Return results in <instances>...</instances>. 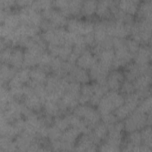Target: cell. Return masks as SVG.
<instances>
[{
  "mask_svg": "<svg viewBox=\"0 0 152 152\" xmlns=\"http://www.w3.org/2000/svg\"><path fill=\"white\" fill-rule=\"evenodd\" d=\"M151 21L147 19H140L135 21L131 29V39L140 44L150 45L152 28Z\"/></svg>",
  "mask_w": 152,
  "mask_h": 152,
  "instance_id": "cell-1",
  "label": "cell"
},
{
  "mask_svg": "<svg viewBox=\"0 0 152 152\" xmlns=\"http://www.w3.org/2000/svg\"><path fill=\"white\" fill-rule=\"evenodd\" d=\"M124 96L118 91L109 90L101 99L97 110L100 115L112 113L124 103Z\"/></svg>",
  "mask_w": 152,
  "mask_h": 152,
  "instance_id": "cell-2",
  "label": "cell"
},
{
  "mask_svg": "<svg viewBox=\"0 0 152 152\" xmlns=\"http://www.w3.org/2000/svg\"><path fill=\"white\" fill-rule=\"evenodd\" d=\"M72 112V113L83 119L91 130L97 124L100 122V113L97 109L90 104H78Z\"/></svg>",
  "mask_w": 152,
  "mask_h": 152,
  "instance_id": "cell-3",
  "label": "cell"
},
{
  "mask_svg": "<svg viewBox=\"0 0 152 152\" xmlns=\"http://www.w3.org/2000/svg\"><path fill=\"white\" fill-rule=\"evenodd\" d=\"M147 114L136 109L124 120V131L127 133L135 131H140L147 125Z\"/></svg>",
  "mask_w": 152,
  "mask_h": 152,
  "instance_id": "cell-4",
  "label": "cell"
},
{
  "mask_svg": "<svg viewBox=\"0 0 152 152\" xmlns=\"http://www.w3.org/2000/svg\"><path fill=\"white\" fill-rule=\"evenodd\" d=\"M66 26L69 32L84 36L93 31L94 23L91 20H83L72 17L68 20Z\"/></svg>",
  "mask_w": 152,
  "mask_h": 152,
  "instance_id": "cell-5",
  "label": "cell"
},
{
  "mask_svg": "<svg viewBox=\"0 0 152 152\" xmlns=\"http://www.w3.org/2000/svg\"><path fill=\"white\" fill-rule=\"evenodd\" d=\"M132 26L120 21L110 19L107 20V34L112 37L126 39L130 35Z\"/></svg>",
  "mask_w": 152,
  "mask_h": 152,
  "instance_id": "cell-6",
  "label": "cell"
},
{
  "mask_svg": "<svg viewBox=\"0 0 152 152\" xmlns=\"http://www.w3.org/2000/svg\"><path fill=\"white\" fill-rule=\"evenodd\" d=\"M21 23L39 26L43 19L41 12L34 10L31 5L20 8L17 12Z\"/></svg>",
  "mask_w": 152,
  "mask_h": 152,
  "instance_id": "cell-7",
  "label": "cell"
},
{
  "mask_svg": "<svg viewBox=\"0 0 152 152\" xmlns=\"http://www.w3.org/2000/svg\"><path fill=\"white\" fill-rule=\"evenodd\" d=\"M114 51L115 56L112 65V69H119L121 67H124L133 60L134 55L129 52L126 43L119 48L114 49Z\"/></svg>",
  "mask_w": 152,
  "mask_h": 152,
  "instance_id": "cell-8",
  "label": "cell"
},
{
  "mask_svg": "<svg viewBox=\"0 0 152 152\" xmlns=\"http://www.w3.org/2000/svg\"><path fill=\"white\" fill-rule=\"evenodd\" d=\"M110 69L97 61L90 69L88 74L90 80L101 85H106L107 77Z\"/></svg>",
  "mask_w": 152,
  "mask_h": 152,
  "instance_id": "cell-9",
  "label": "cell"
},
{
  "mask_svg": "<svg viewBox=\"0 0 152 152\" xmlns=\"http://www.w3.org/2000/svg\"><path fill=\"white\" fill-rule=\"evenodd\" d=\"M42 17L51 21L55 27H65L68 19L62 12L55 8L51 7L41 12Z\"/></svg>",
  "mask_w": 152,
  "mask_h": 152,
  "instance_id": "cell-10",
  "label": "cell"
},
{
  "mask_svg": "<svg viewBox=\"0 0 152 152\" xmlns=\"http://www.w3.org/2000/svg\"><path fill=\"white\" fill-rule=\"evenodd\" d=\"M1 116L9 123H13L21 118V102L12 100L7 105L4 111L1 112Z\"/></svg>",
  "mask_w": 152,
  "mask_h": 152,
  "instance_id": "cell-11",
  "label": "cell"
},
{
  "mask_svg": "<svg viewBox=\"0 0 152 152\" xmlns=\"http://www.w3.org/2000/svg\"><path fill=\"white\" fill-rule=\"evenodd\" d=\"M91 132L81 134L75 145L74 151L90 152L98 150V146L94 144Z\"/></svg>",
  "mask_w": 152,
  "mask_h": 152,
  "instance_id": "cell-12",
  "label": "cell"
},
{
  "mask_svg": "<svg viewBox=\"0 0 152 152\" xmlns=\"http://www.w3.org/2000/svg\"><path fill=\"white\" fill-rule=\"evenodd\" d=\"M30 68H22L18 70L13 78L8 83V88L21 87L27 84L30 80Z\"/></svg>",
  "mask_w": 152,
  "mask_h": 152,
  "instance_id": "cell-13",
  "label": "cell"
},
{
  "mask_svg": "<svg viewBox=\"0 0 152 152\" xmlns=\"http://www.w3.org/2000/svg\"><path fill=\"white\" fill-rule=\"evenodd\" d=\"M64 77L68 82L76 81L81 84L88 83L90 81L88 72L86 69L78 66L77 65L72 70Z\"/></svg>",
  "mask_w": 152,
  "mask_h": 152,
  "instance_id": "cell-14",
  "label": "cell"
},
{
  "mask_svg": "<svg viewBox=\"0 0 152 152\" xmlns=\"http://www.w3.org/2000/svg\"><path fill=\"white\" fill-rule=\"evenodd\" d=\"M125 80L124 72L119 69L110 71L107 77L106 84L109 90L119 91L122 83Z\"/></svg>",
  "mask_w": 152,
  "mask_h": 152,
  "instance_id": "cell-15",
  "label": "cell"
},
{
  "mask_svg": "<svg viewBox=\"0 0 152 152\" xmlns=\"http://www.w3.org/2000/svg\"><path fill=\"white\" fill-rule=\"evenodd\" d=\"M36 138L37 137L36 136L26 131H22L14 138L18 151H27L31 142Z\"/></svg>",
  "mask_w": 152,
  "mask_h": 152,
  "instance_id": "cell-16",
  "label": "cell"
},
{
  "mask_svg": "<svg viewBox=\"0 0 152 152\" xmlns=\"http://www.w3.org/2000/svg\"><path fill=\"white\" fill-rule=\"evenodd\" d=\"M48 52L53 56L58 57L63 61H67L72 50V46L68 45L57 46L48 44Z\"/></svg>",
  "mask_w": 152,
  "mask_h": 152,
  "instance_id": "cell-17",
  "label": "cell"
},
{
  "mask_svg": "<svg viewBox=\"0 0 152 152\" xmlns=\"http://www.w3.org/2000/svg\"><path fill=\"white\" fill-rule=\"evenodd\" d=\"M97 61V58L93 54L91 50L87 49L78 58L76 65L81 68L89 70Z\"/></svg>",
  "mask_w": 152,
  "mask_h": 152,
  "instance_id": "cell-18",
  "label": "cell"
},
{
  "mask_svg": "<svg viewBox=\"0 0 152 152\" xmlns=\"http://www.w3.org/2000/svg\"><path fill=\"white\" fill-rule=\"evenodd\" d=\"M151 58V50L150 45H140L137 52L134 55L133 61L135 63L142 65L150 63Z\"/></svg>",
  "mask_w": 152,
  "mask_h": 152,
  "instance_id": "cell-19",
  "label": "cell"
},
{
  "mask_svg": "<svg viewBox=\"0 0 152 152\" xmlns=\"http://www.w3.org/2000/svg\"><path fill=\"white\" fill-rule=\"evenodd\" d=\"M108 20H101L94 23L93 33L96 44L100 43L109 36L107 31Z\"/></svg>",
  "mask_w": 152,
  "mask_h": 152,
  "instance_id": "cell-20",
  "label": "cell"
},
{
  "mask_svg": "<svg viewBox=\"0 0 152 152\" xmlns=\"http://www.w3.org/2000/svg\"><path fill=\"white\" fill-rule=\"evenodd\" d=\"M0 134L2 137L14 139L19 132L12 123L8 122L2 116L0 117Z\"/></svg>",
  "mask_w": 152,
  "mask_h": 152,
  "instance_id": "cell-21",
  "label": "cell"
},
{
  "mask_svg": "<svg viewBox=\"0 0 152 152\" xmlns=\"http://www.w3.org/2000/svg\"><path fill=\"white\" fill-rule=\"evenodd\" d=\"M23 102L27 107L36 113H39L43 109V102L34 93L25 96Z\"/></svg>",
  "mask_w": 152,
  "mask_h": 152,
  "instance_id": "cell-22",
  "label": "cell"
},
{
  "mask_svg": "<svg viewBox=\"0 0 152 152\" xmlns=\"http://www.w3.org/2000/svg\"><path fill=\"white\" fill-rule=\"evenodd\" d=\"M59 100L55 101L50 99L45 100L43 103V109L45 113L51 116L53 118L64 116L59 105Z\"/></svg>",
  "mask_w": 152,
  "mask_h": 152,
  "instance_id": "cell-23",
  "label": "cell"
},
{
  "mask_svg": "<svg viewBox=\"0 0 152 152\" xmlns=\"http://www.w3.org/2000/svg\"><path fill=\"white\" fill-rule=\"evenodd\" d=\"M18 70L8 64L1 63L0 67V81L1 85H7L15 75Z\"/></svg>",
  "mask_w": 152,
  "mask_h": 152,
  "instance_id": "cell-24",
  "label": "cell"
},
{
  "mask_svg": "<svg viewBox=\"0 0 152 152\" xmlns=\"http://www.w3.org/2000/svg\"><path fill=\"white\" fill-rule=\"evenodd\" d=\"M140 19L152 20V1L145 0L140 2L136 13Z\"/></svg>",
  "mask_w": 152,
  "mask_h": 152,
  "instance_id": "cell-25",
  "label": "cell"
},
{
  "mask_svg": "<svg viewBox=\"0 0 152 152\" xmlns=\"http://www.w3.org/2000/svg\"><path fill=\"white\" fill-rule=\"evenodd\" d=\"M40 28L39 26H30L21 23L19 26L15 29L17 34L20 37H32L39 33Z\"/></svg>",
  "mask_w": 152,
  "mask_h": 152,
  "instance_id": "cell-26",
  "label": "cell"
},
{
  "mask_svg": "<svg viewBox=\"0 0 152 152\" xmlns=\"http://www.w3.org/2000/svg\"><path fill=\"white\" fill-rule=\"evenodd\" d=\"M124 75L125 79L132 82L136 78L141 75L140 65L131 62L124 66Z\"/></svg>",
  "mask_w": 152,
  "mask_h": 152,
  "instance_id": "cell-27",
  "label": "cell"
},
{
  "mask_svg": "<svg viewBox=\"0 0 152 152\" xmlns=\"http://www.w3.org/2000/svg\"><path fill=\"white\" fill-rule=\"evenodd\" d=\"M24 62V51L20 47H14L9 64L17 69L23 68Z\"/></svg>",
  "mask_w": 152,
  "mask_h": 152,
  "instance_id": "cell-28",
  "label": "cell"
},
{
  "mask_svg": "<svg viewBox=\"0 0 152 152\" xmlns=\"http://www.w3.org/2000/svg\"><path fill=\"white\" fill-rule=\"evenodd\" d=\"M140 2L138 0H121L118 1V5L122 11L134 15L137 13Z\"/></svg>",
  "mask_w": 152,
  "mask_h": 152,
  "instance_id": "cell-29",
  "label": "cell"
},
{
  "mask_svg": "<svg viewBox=\"0 0 152 152\" xmlns=\"http://www.w3.org/2000/svg\"><path fill=\"white\" fill-rule=\"evenodd\" d=\"M110 0H101L97 1L96 10V15L102 20L112 19V15L109 9Z\"/></svg>",
  "mask_w": 152,
  "mask_h": 152,
  "instance_id": "cell-30",
  "label": "cell"
},
{
  "mask_svg": "<svg viewBox=\"0 0 152 152\" xmlns=\"http://www.w3.org/2000/svg\"><path fill=\"white\" fill-rule=\"evenodd\" d=\"M80 95L74 94L69 92H65L61 99L63 104L68 110H73L78 104V98Z\"/></svg>",
  "mask_w": 152,
  "mask_h": 152,
  "instance_id": "cell-31",
  "label": "cell"
},
{
  "mask_svg": "<svg viewBox=\"0 0 152 152\" xmlns=\"http://www.w3.org/2000/svg\"><path fill=\"white\" fill-rule=\"evenodd\" d=\"M81 135V132L78 129L70 126L62 132L61 140L65 142L75 144Z\"/></svg>",
  "mask_w": 152,
  "mask_h": 152,
  "instance_id": "cell-32",
  "label": "cell"
},
{
  "mask_svg": "<svg viewBox=\"0 0 152 152\" xmlns=\"http://www.w3.org/2000/svg\"><path fill=\"white\" fill-rule=\"evenodd\" d=\"M115 56V51L113 49H103L97 57L98 61L107 66L110 69Z\"/></svg>",
  "mask_w": 152,
  "mask_h": 152,
  "instance_id": "cell-33",
  "label": "cell"
},
{
  "mask_svg": "<svg viewBox=\"0 0 152 152\" xmlns=\"http://www.w3.org/2000/svg\"><path fill=\"white\" fill-rule=\"evenodd\" d=\"M14 100L10 90L6 85H1L0 89V109L3 112L6 109L8 104Z\"/></svg>",
  "mask_w": 152,
  "mask_h": 152,
  "instance_id": "cell-34",
  "label": "cell"
},
{
  "mask_svg": "<svg viewBox=\"0 0 152 152\" xmlns=\"http://www.w3.org/2000/svg\"><path fill=\"white\" fill-rule=\"evenodd\" d=\"M151 82V75L144 74L138 76L132 81V83L136 91L150 87Z\"/></svg>",
  "mask_w": 152,
  "mask_h": 152,
  "instance_id": "cell-35",
  "label": "cell"
},
{
  "mask_svg": "<svg viewBox=\"0 0 152 152\" xmlns=\"http://www.w3.org/2000/svg\"><path fill=\"white\" fill-rule=\"evenodd\" d=\"M18 151L16 144L14 139L1 136L0 152Z\"/></svg>",
  "mask_w": 152,
  "mask_h": 152,
  "instance_id": "cell-36",
  "label": "cell"
},
{
  "mask_svg": "<svg viewBox=\"0 0 152 152\" xmlns=\"http://www.w3.org/2000/svg\"><path fill=\"white\" fill-rule=\"evenodd\" d=\"M30 80L36 82L45 83L48 77L47 73L40 68L39 66H36L30 68Z\"/></svg>",
  "mask_w": 152,
  "mask_h": 152,
  "instance_id": "cell-37",
  "label": "cell"
},
{
  "mask_svg": "<svg viewBox=\"0 0 152 152\" xmlns=\"http://www.w3.org/2000/svg\"><path fill=\"white\" fill-rule=\"evenodd\" d=\"M97 1L95 0H86L83 2L81 14L85 17H90L96 13Z\"/></svg>",
  "mask_w": 152,
  "mask_h": 152,
  "instance_id": "cell-38",
  "label": "cell"
},
{
  "mask_svg": "<svg viewBox=\"0 0 152 152\" xmlns=\"http://www.w3.org/2000/svg\"><path fill=\"white\" fill-rule=\"evenodd\" d=\"M83 1L69 0L68 11L69 16L76 17L81 14V8Z\"/></svg>",
  "mask_w": 152,
  "mask_h": 152,
  "instance_id": "cell-39",
  "label": "cell"
},
{
  "mask_svg": "<svg viewBox=\"0 0 152 152\" xmlns=\"http://www.w3.org/2000/svg\"><path fill=\"white\" fill-rule=\"evenodd\" d=\"M92 133L100 140H105L108 133L107 126L102 122H99L92 129Z\"/></svg>",
  "mask_w": 152,
  "mask_h": 152,
  "instance_id": "cell-40",
  "label": "cell"
},
{
  "mask_svg": "<svg viewBox=\"0 0 152 152\" xmlns=\"http://www.w3.org/2000/svg\"><path fill=\"white\" fill-rule=\"evenodd\" d=\"M1 24H4L8 27L14 30L17 28L21 24V20L18 12H11Z\"/></svg>",
  "mask_w": 152,
  "mask_h": 152,
  "instance_id": "cell-41",
  "label": "cell"
},
{
  "mask_svg": "<svg viewBox=\"0 0 152 152\" xmlns=\"http://www.w3.org/2000/svg\"><path fill=\"white\" fill-rule=\"evenodd\" d=\"M124 103L129 106L133 111L137 107L141 99L135 92L124 95Z\"/></svg>",
  "mask_w": 152,
  "mask_h": 152,
  "instance_id": "cell-42",
  "label": "cell"
},
{
  "mask_svg": "<svg viewBox=\"0 0 152 152\" xmlns=\"http://www.w3.org/2000/svg\"><path fill=\"white\" fill-rule=\"evenodd\" d=\"M141 136L142 144L150 148L152 147V138H151V126H145L140 131Z\"/></svg>",
  "mask_w": 152,
  "mask_h": 152,
  "instance_id": "cell-43",
  "label": "cell"
},
{
  "mask_svg": "<svg viewBox=\"0 0 152 152\" xmlns=\"http://www.w3.org/2000/svg\"><path fill=\"white\" fill-rule=\"evenodd\" d=\"M132 112L133 110L130 107H129L126 104L124 103L116 108L113 112V113L119 121H123L126 119Z\"/></svg>",
  "mask_w": 152,
  "mask_h": 152,
  "instance_id": "cell-44",
  "label": "cell"
},
{
  "mask_svg": "<svg viewBox=\"0 0 152 152\" xmlns=\"http://www.w3.org/2000/svg\"><path fill=\"white\" fill-rule=\"evenodd\" d=\"M53 56L50 55L49 52H45L40 59V61L39 62V64L38 66L41 68L42 69H43L47 74L51 72L50 69V63L52 59Z\"/></svg>",
  "mask_w": 152,
  "mask_h": 152,
  "instance_id": "cell-45",
  "label": "cell"
},
{
  "mask_svg": "<svg viewBox=\"0 0 152 152\" xmlns=\"http://www.w3.org/2000/svg\"><path fill=\"white\" fill-rule=\"evenodd\" d=\"M31 7L36 11L41 12L43 10L49 9L52 6V1L49 0H36L33 1Z\"/></svg>",
  "mask_w": 152,
  "mask_h": 152,
  "instance_id": "cell-46",
  "label": "cell"
},
{
  "mask_svg": "<svg viewBox=\"0 0 152 152\" xmlns=\"http://www.w3.org/2000/svg\"><path fill=\"white\" fill-rule=\"evenodd\" d=\"M151 106H152V100L151 96L141 100L137 107L136 108L139 111L148 114L151 111Z\"/></svg>",
  "mask_w": 152,
  "mask_h": 152,
  "instance_id": "cell-47",
  "label": "cell"
},
{
  "mask_svg": "<svg viewBox=\"0 0 152 152\" xmlns=\"http://www.w3.org/2000/svg\"><path fill=\"white\" fill-rule=\"evenodd\" d=\"M126 141L131 143L136 147L140 146L142 144L141 136L140 131H135L128 133ZM134 148V150H135Z\"/></svg>",
  "mask_w": 152,
  "mask_h": 152,
  "instance_id": "cell-48",
  "label": "cell"
},
{
  "mask_svg": "<svg viewBox=\"0 0 152 152\" xmlns=\"http://www.w3.org/2000/svg\"><path fill=\"white\" fill-rule=\"evenodd\" d=\"M62 134V131H61L54 124H52V125L49 126L48 128V138L49 142L61 140Z\"/></svg>",
  "mask_w": 152,
  "mask_h": 152,
  "instance_id": "cell-49",
  "label": "cell"
},
{
  "mask_svg": "<svg viewBox=\"0 0 152 152\" xmlns=\"http://www.w3.org/2000/svg\"><path fill=\"white\" fill-rule=\"evenodd\" d=\"M53 124L62 132L70 127L68 120L65 115L54 118Z\"/></svg>",
  "mask_w": 152,
  "mask_h": 152,
  "instance_id": "cell-50",
  "label": "cell"
},
{
  "mask_svg": "<svg viewBox=\"0 0 152 152\" xmlns=\"http://www.w3.org/2000/svg\"><path fill=\"white\" fill-rule=\"evenodd\" d=\"M119 90L120 93L124 96L130 93H132L135 91V89L133 85L132 82L128 81L125 79L122 83Z\"/></svg>",
  "mask_w": 152,
  "mask_h": 152,
  "instance_id": "cell-51",
  "label": "cell"
},
{
  "mask_svg": "<svg viewBox=\"0 0 152 152\" xmlns=\"http://www.w3.org/2000/svg\"><path fill=\"white\" fill-rule=\"evenodd\" d=\"M100 120L107 126L114 124L115 123L119 121L113 112L100 115Z\"/></svg>",
  "mask_w": 152,
  "mask_h": 152,
  "instance_id": "cell-52",
  "label": "cell"
},
{
  "mask_svg": "<svg viewBox=\"0 0 152 152\" xmlns=\"http://www.w3.org/2000/svg\"><path fill=\"white\" fill-rule=\"evenodd\" d=\"M13 48L14 47L12 46H8L3 50H1L0 61L1 63H5L9 64Z\"/></svg>",
  "mask_w": 152,
  "mask_h": 152,
  "instance_id": "cell-53",
  "label": "cell"
},
{
  "mask_svg": "<svg viewBox=\"0 0 152 152\" xmlns=\"http://www.w3.org/2000/svg\"><path fill=\"white\" fill-rule=\"evenodd\" d=\"M125 43H126V46L129 50V52H131L132 54L134 55L137 52L140 46V44L136 42L135 40H133L131 38L126 39L125 40Z\"/></svg>",
  "mask_w": 152,
  "mask_h": 152,
  "instance_id": "cell-54",
  "label": "cell"
},
{
  "mask_svg": "<svg viewBox=\"0 0 152 152\" xmlns=\"http://www.w3.org/2000/svg\"><path fill=\"white\" fill-rule=\"evenodd\" d=\"M81 84L76 81L69 82L66 92H69L74 94L80 95V90H81Z\"/></svg>",
  "mask_w": 152,
  "mask_h": 152,
  "instance_id": "cell-55",
  "label": "cell"
},
{
  "mask_svg": "<svg viewBox=\"0 0 152 152\" xmlns=\"http://www.w3.org/2000/svg\"><path fill=\"white\" fill-rule=\"evenodd\" d=\"M93 93H94V90L91 84L86 83L81 85V90H80L81 95H83L91 98Z\"/></svg>",
  "mask_w": 152,
  "mask_h": 152,
  "instance_id": "cell-56",
  "label": "cell"
},
{
  "mask_svg": "<svg viewBox=\"0 0 152 152\" xmlns=\"http://www.w3.org/2000/svg\"><path fill=\"white\" fill-rule=\"evenodd\" d=\"M87 46L86 43L80 45H75L72 46V53L78 58L87 49Z\"/></svg>",
  "mask_w": 152,
  "mask_h": 152,
  "instance_id": "cell-57",
  "label": "cell"
},
{
  "mask_svg": "<svg viewBox=\"0 0 152 152\" xmlns=\"http://www.w3.org/2000/svg\"><path fill=\"white\" fill-rule=\"evenodd\" d=\"M39 27H40V30H42L43 31L53 30V29L56 28V27H55V26L53 24V23L51 21H50L48 20L45 19L43 18L39 25Z\"/></svg>",
  "mask_w": 152,
  "mask_h": 152,
  "instance_id": "cell-58",
  "label": "cell"
},
{
  "mask_svg": "<svg viewBox=\"0 0 152 152\" xmlns=\"http://www.w3.org/2000/svg\"><path fill=\"white\" fill-rule=\"evenodd\" d=\"M98 150L100 151H118L121 150L118 148H116L110 145L106 141L103 143H100V144L98 146Z\"/></svg>",
  "mask_w": 152,
  "mask_h": 152,
  "instance_id": "cell-59",
  "label": "cell"
},
{
  "mask_svg": "<svg viewBox=\"0 0 152 152\" xmlns=\"http://www.w3.org/2000/svg\"><path fill=\"white\" fill-rule=\"evenodd\" d=\"M84 42L87 46L93 48L96 44L93 31L84 36Z\"/></svg>",
  "mask_w": 152,
  "mask_h": 152,
  "instance_id": "cell-60",
  "label": "cell"
},
{
  "mask_svg": "<svg viewBox=\"0 0 152 152\" xmlns=\"http://www.w3.org/2000/svg\"><path fill=\"white\" fill-rule=\"evenodd\" d=\"M13 125H14L16 129L19 132V134L24 130L25 127V119H23L22 118L16 120L15 122H14Z\"/></svg>",
  "mask_w": 152,
  "mask_h": 152,
  "instance_id": "cell-61",
  "label": "cell"
},
{
  "mask_svg": "<svg viewBox=\"0 0 152 152\" xmlns=\"http://www.w3.org/2000/svg\"><path fill=\"white\" fill-rule=\"evenodd\" d=\"M135 93L139 97V98L142 100L143 99H145L150 96H151V87L142 89V90H136Z\"/></svg>",
  "mask_w": 152,
  "mask_h": 152,
  "instance_id": "cell-62",
  "label": "cell"
},
{
  "mask_svg": "<svg viewBox=\"0 0 152 152\" xmlns=\"http://www.w3.org/2000/svg\"><path fill=\"white\" fill-rule=\"evenodd\" d=\"M15 4L13 0H0V9H11Z\"/></svg>",
  "mask_w": 152,
  "mask_h": 152,
  "instance_id": "cell-63",
  "label": "cell"
},
{
  "mask_svg": "<svg viewBox=\"0 0 152 152\" xmlns=\"http://www.w3.org/2000/svg\"><path fill=\"white\" fill-rule=\"evenodd\" d=\"M32 2L33 1L31 0H17L15 1V4H17V5L20 8H22L24 7L31 5Z\"/></svg>",
  "mask_w": 152,
  "mask_h": 152,
  "instance_id": "cell-64",
  "label": "cell"
}]
</instances>
